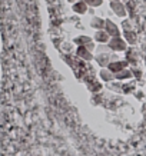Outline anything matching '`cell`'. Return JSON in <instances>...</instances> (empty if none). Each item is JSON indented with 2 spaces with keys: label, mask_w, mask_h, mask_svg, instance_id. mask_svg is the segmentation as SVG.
I'll use <instances>...</instances> for the list:
<instances>
[{
  "label": "cell",
  "mask_w": 146,
  "mask_h": 156,
  "mask_svg": "<svg viewBox=\"0 0 146 156\" xmlns=\"http://www.w3.org/2000/svg\"><path fill=\"white\" fill-rule=\"evenodd\" d=\"M75 44H77V46H86L87 43L93 42L92 39L89 37V36H85V34H82V36H77V37H75Z\"/></svg>",
  "instance_id": "obj_13"
},
{
  "label": "cell",
  "mask_w": 146,
  "mask_h": 156,
  "mask_svg": "<svg viewBox=\"0 0 146 156\" xmlns=\"http://www.w3.org/2000/svg\"><path fill=\"white\" fill-rule=\"evenodd\" d=\"M99 77L102 82H112L115 80V75L109 70L108 67H102V70L99 72Z\"/></svg>",
  "instance_id": "obj_10"
},
{
  "label": "cell",
  "mask_w": 146,
  "mask_h": 156,
  "mask_svg": "<svg viewBox=\"0 0 146 156\" xmlns=\"http://www.w3.org/2000/svg\"><path fill=\"white\" fill-rule=\"evenodd\" d=\"M123 39L127 42V44H130V46H133L135 43H136V36H135V33H133L132 30H125L123 32Z\"/></svg>",
  "instance_id": "obj_12"
},
{
  "label": "cell",
  "mask_w": 146,
  "mask_h": 156,
  "mask_svg": "<svg viewBox=\"0 0 146 156\" xmlns=\"http://www.w3.org/2000/svg\"><path fill=\"white\" fill-rule=\"evenodd\" d=\"M133 73L129 69H123L122 72H119L115 75V80H119V82H125V80H129V79H132Z\"/></svg>",
  "instance_id": "obj_11"
},
{
  "label": "cell",
  "mask_w": 146,
  "mask_h": 156,
  "mask_svg": "<svg viewBox=\"0 0 146 156\" xmlns=\"http://www.w3.org/2000/svg\"><path fill=\"white\" fill-rule=\"evenodd\" d=\"M123 29H125V30H130V23H129V20H125V22H123Z\"/></svg>",
  "instance_id": "obj_17"
},
{
  "label": "cell",
  "mask_w": 146,
  "mask_h": 156,
  "mask_svg": "<svg viewBox=\"0 0 146 156\" xmlns=\"http://www.w3.org/2000/svg\"><path fill=\"white\" fill-rule=\"evenodd\" d=\"M108 46L113 53H118V52H126L129 44H127V42L123 39V36H118V37H110Z\"/></svg>",
  "instance_id": "obj_1"
},
{
  "label": "cell",
  "mask_w": 146,
  "mask_h": 156,
  "mask_svg": "<svg viewBox=\"0 0 146 156\" xmlns=\"http://www.w3.org/2000/svg\"><path fill=\"white\" fill-rule=\"evenodd\" d=\"M105 24H106V20L102 19V17H98V16H93L90 20V27L94 29V30H103Z\"/></svg>",
  "instance_id": "obj_9"
},
{
  "label": "cell",
  "mask_w": 146,
  "mask_h": 156,
  "mask_svg": "<svg viewBox=\"0 0 146 156\" xmlns=\"http://www.w3.org/2000/svg\"><path fill=\"white\" fill-rule=\"evenodd\" d=\"M86 48L89 49L90 52H93L94 49H96V44H94V43H93V42H90V43H87V44H86Z\"/></svg>",
  "instance_id": "obj_16"
},
{
  "label": "cell",
  "mask_w": 146,
  "mask_h": 156,
  "mask_svg": "<svg viewBox=\"0 0 146 156\" xmlns=\"http://www.w3.org/2000/svg\"><path fill=\"white\" fill-rule=\"evenodd\" d=\"M72 10L77 14H85V13H87V10H89V6L85 3V0H79V2L73 3Z\"/></svg>",
  "instance_id": "obj_7"
},
{
  "label": "cell",
  "mask_w": 146,
  "mask_h": 156,
  "mask_svg": "<svg viewBox=\"0 0 146 156\" xmlns=\"http://www.w3.org/2000/svg\"><path fill=\"white\" fill-rule=\"evenodd\" d=\"M109 2H119V0H109Z\"/></svg>",
  "instance_id": "obj_19"
},
{
  "label": "cell",
  "mask_w": 146,
  "mask_h": 156,
  "mask_svg": "<svg viewBox=\"0 0 146 156\" xmlns=\"http://www.w3.org/2000/svg\"><path fill=\"white\" fill-rule=\"evenodd\" d=\"M76 56L85 62H92L94 59L93 52H90L86 46H77V49H76Z\"/></svg>",
  "instance_id": "obj_2"
},
{
  "label": "cell",
  "mask_w": 146,
  "mask_h": 156,
  "mask_svg": "<svg viewBox=\"0 0 146 156\" xmlns=\"http://www.w3.org/2000/svg\"><path fill=\"white\" fill-rule=\"evenodd\" d=\"M94 40L98 43H105V44H108L109 40H110V36L108 34L106 30H96V33H94Z\"/></svg>",
  "instance_id": "obj_8"
},
{
  "label": "cell",
  "mask_w": 146,
  "mask_h": 156,
  "mask_svg": "<svg viewBox=\"0 0 146 156\" xmlns=\"http://www.w3.org/2000/svg\"><path fill=\"white\" fill-rule=\"evenodd\" d=\"M85 3L89 7H99V6H102V3H103V0H85Z\"/></svg>",
  "instance_id": "obj_14"
},
{
  "label": "cell",
  "mask_w": 146,
  "mask_h": 156,
  "mask_svg": "<svg viewBox=\"0 0 146 156\" xmlns=\"http://www.w3.org/2000/svg\"><path fill=\"white\" fill-rule=\"evenodd\" d=\"M108 69L112 72L113 75H116L119 72H122L123 69H127V60H115L110 62L108 65Z\"/></svg>",
  "instance_id": "obj_3"
},
{
  "label": "cell",
  "mask_w": 146,
  "mask_h": 156,
  "mask_svg": "<svg viewBox=\"0 0 146 156\" xmlns=\"http://www.w3.org/2000/svg\"><path fill=\"white\" fill-rule=\"evenodd\" d=\"M67 2H69V3H72V5H73V3H76V2H79V0H67Z\"/></svg>",
  "instance_id": "obj_18"
},
{
  "label": "cell",
  "mask_w": 146,
  "mask_h": 156,
  "mask_svg": "<svg viewBox=\"0 0 146 156\" xmlns=\"http://www.w3.org/2000/svg\"><path fill=\"white\" fill-rule=\"evenodd\" d=\"M110 55H112V52L110 53H99L98 56H94V60L98 62V65H99L100 67H108V65L110 63Z\"/></svg>",
  "instance_id": "obj_6"
},
{
  "label": "cell",
  "mask_w": 146,
  "mask_h": 156,
  "mask_svg": "<svg viewBox=\"0 0 146 156\" xmlns=\"http://www.w3.org/2000/svg\"><path fill=\"white\" fill-rule=\"evenodd\" d=\"M98 52L99 53H110L112 50L109 49L108 44H103V46H98Z\"/></svg>",
  "instance_id": "obj_15"
},
{
  "label": "cell",
  "mask_w": 146,
  "mask_h": 156,
  "mask_svg": "<svg viewBox=\"0 0 146 156\" xmlns=\"http://www.w3.org/2000/svg\"><path fill=\"white\" fill-rule=\"evenodd\" d=\"M110 9L113 10V13L116 14L118 17H126V7L123 5L122 2H110Z\"/></svg>",
  "instance_id": "obj_4"
},
{
  "label": "cell",
  "mask_w": 146,
  "mask_h": 156,
  "mask_svg": "<svg viewBox=\"0 0 146 156\" xmlns=\"http://www.w3.org/2000/svg\"><path fill=\"white\" fill-rule=\"evenodd\" d=\"M105 30L108 32V34L110 36V37H118V36H122V33H120V30H119L118 24L113 23L112 20H106V24H105Z\"/></svg>",
  "instance_id": "obj_5"
}]
</instances>
